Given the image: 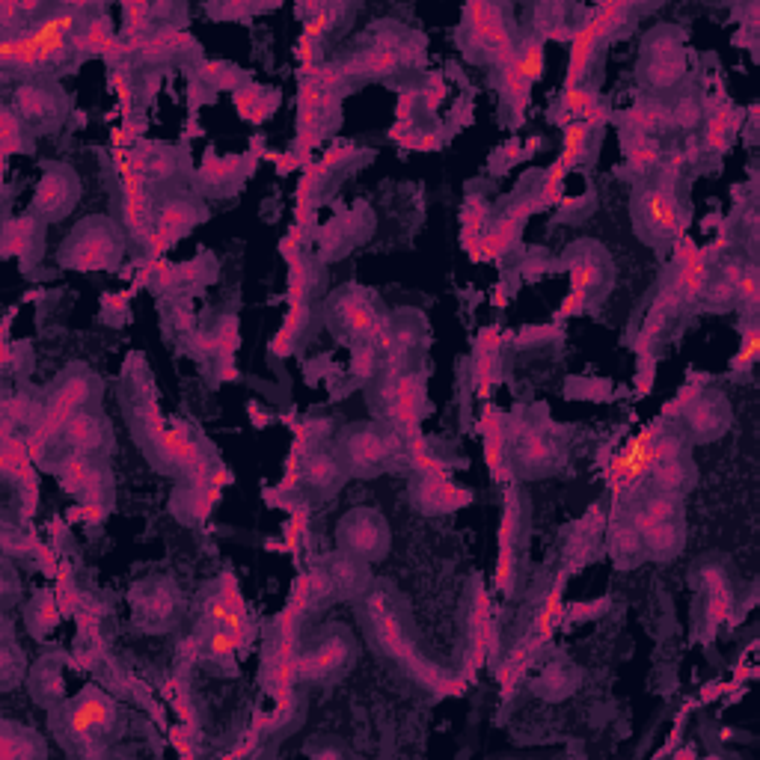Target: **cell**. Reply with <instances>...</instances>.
Masks as SVG:
<instances>
[{"label":"cell","instance_id":"2","mask_svg":"<svg viewBox=\"0 0 760 760\" xmlns=\"http://www.w3.org/2000/svg\"><path fill=\"white\" fill-rule=\"evenodd\" d=\"M366 615H369V627H372L375 645H378L389 660L404 665L419 683H425V686H431V689H443V692L461 695V686H464V683H446L434 665L425 663V660L416 654L410 636L404 633V621L398 618V612L392 609V603L386 600L383 591H372V594H369V600H366Z\"/></svg>","mask_w":760,"mask_h":760},{"label":"cell","instance_id":"13","mask_svg":"<svg viewBox=\"0 0 760 760\" xmlns=\"http://www.w3.org/2000/svg\"><path fill=\"white\" fill-rule=\"evenodd\" d=\"M511 461L526 478H538L556 470L559 449L556 443L535 425H517L511 440Z\"/></svg>","mask_w":760,"mask_h":760},{"label":"cell","instance_id":"43","mask_svg":"<svg viewBox=\"0 0 760 760\" xmlns=\"http://www.w3.org/2000/svg\"><path fill=\"white\" fill-rule=\"evenodd\" d=\"M588 149H591V125H585V122H579V119H573L565 125V149H562V158H559V164L570 170V167H576L585 155H588Z\"/></svg>","mask_w":760,"mask_h":760},{"label":"cell","instance_id":"55","mask_svg":"<svg viewBox=\"0 0 760 760\" xmlns=\"http://www.w3.org/2000/svg\"><path fill=\"white\" fill-rule=\"evenodd\" d=\"M351 369H354L357 378H372L375 369H378V351H375V345H357Z\"/></svg>","mask_w":760,"mask_h":760},{"label":"cell","instance_id":"14","mask_svg":"<svg viewBox=\"0 0 760 760\" xmlns=\"http://www.w3.org/2000/svg\"><path fill=\"white\" fill-rule=\"evenodd\" d=\"M202 205L190 196H182V193H173L161 202L158 214H155V232L149 238L152 250L161 253L167 250V244L179 241L185 232H190L199 220H202Z\"/></svg>","mask_w":760,"mask_h":760},{"label":"cell","instance_id":"54","mask_svg":"<svg viewBox=\"0 0 760 760\" xmlns=\"http://www.w3.org/2000/svg\"><path fill=\"white\" fill-rule=\"evenodd\" d=\"M680 455H683V434H674V431L657 434V440H654V464L680 458Z\"/></svg>","mask_w":760,"mask_h":760},{"label":"cell","instance_id":"10","mask_svg":"<svg viewBox=\"0 0 760 760\" xmlns=\"http://www.w3.org/2000/svg\"><path fill=\"white\" fill-rule=\"evenodd\" d=\"M354 660V645L345 630H327L315 645L297 654V680H333Z\"/></svg>","mask_w":760,"mask_h":760},{"label":"cell","instance_id":"7","mask_svg":"<svg viewBox=\"0 0 760 760\" xmlns=\"http://www.w3.org/2000/svg\"><path fill=\"white\" fill-rule=\"evenodd\" d=\"M464 48L473 60L493 66H508L514 57V39L508 33L502 6L493 3H470L464 9Z\"/></svg>","mask_w":760,"mask_h":760},{"label":"cell","instance_id":"20","mask_svg":"<svg viewBox=\"0 0 760 760\" xmlns=\"http://www.w3.org/2000/svg\"><path fill=\"white\" fill-rule=\"evenodd\" d=\"M392 440L383 437L380 431L369 428V425H360V428H351L345 431L342 437V458L351 470H375L380 467L389 455H392Z\"/></svg>","mask_w":760,"mask_h":760},{"label":"cell","instance_id":"30","mask_svg":"<svg viewBox=\"0 0 760 760\" xmlns=\"http://www.w3.org/2000/svg\"><path fill=\"white\" fill-rule=\"evenodd\" d=\"M704 579H707V591H710L707 621H710V630L716 633V627L734 615V594H731V585H728V579L722 576L719 568L704 570Z\"/></svg>","mask_w":760,"mask_h":760},{"label":"cell","instance_id":"56","mask_svg":"<svg viewBox=\"0 0 760 760\" xmlns=\"http://www.w3.org/2000/svg\"><path fill=\"white\" fill-rule=\"evenodd\" d=\"M496 588L511 591L514 588V547H499V562H496Z\"/></svg>","mask_w":760,"mask_h":760},{"label":"cell","instance_id":"50","mask_svg":"<svg viewBox=\"0 0 760 760\" xmlns=\"http://www.w3.org/2000/svg\"><path fill=\"white\" fill-rule=\"evenodd\" d=\"M122 12H125V33L134 36V39H143L140 33L152 24L155 9L149 3H125Z\"/></svg>","mask_w":760,"mask_h":760},{"label":"cell","instance_id":"48","mask_svg":"<svg viewBox=\"0 0 760 760\" xmlns=\"http://www.w3.org/2000/svg\"><path fill=\"white\" fill-rule=\"evenodd\" d=\"M18 680H24V654L15 648L12 639H6L3 654H0V683L3 689H12Z\"/></svg>","mask_w":760,"mask_h":760},{"label":"cell","instance_id":"6","mask_svg":"<svg viewBox=\"0 0 760 760\" xmlns=\"http://www.w3.org/2000/svg\"><path fill=\"white\" fill-rule=\"evenodd\" d=\"M327 318L342 336L354 339L357 345H375L378 348L380 339L389 330V321L383 318V312L372 300V294L357 288V285H345L330 297Z\"/></svg>","mask_w":760,"mask_h":760},{"label":"cell","instance_id":"15","mask_svg":"<svg viewBox=\"0 0 760 760\" xmlns=\"http://www.w3.org/2000/svg\"><path fill=\"white\" fill-rule=\"evenodd\" d=\"M683 419H686V434H692V440H698V443H707V440H716L728 431L731 404L722 392H701L683 410Z\"/></svg>","mask_w":760,"mask_h":760},{"label":"cell","instance_id":"60","mask_svg":"<svg viewBox=\"0 0 760 760\" xmlns=\"http://www.w3.org/2000/svg\"><path fill=\"white\" fill-rule=\"evenodd\" d=\"M562 330L559 327H532V330H523L520 336H517V342L520 345H538V342H547V339H553V336H559Z\"/></svg>","mask_w":760,"mask_h":760},{"label":"cell","instance_id":"37","mask_svg":"<svg viewBox=\"0 0 760 760\" xmlns=\"http://www.w3.org/2000/svg\"><path fill=\"white\" fill-rule=\"evenodd\" d=\"M636 511H642L645 517L657 520V523H674V520H683V502L677 493H668V490H651L645 493L636 505Z\"/></svg>","mask_w":760,"mask_h":760},{"label":"cell","instance_id":"23","mask_svg":"<svg viewBox=\"0 0 760 760\" xmlns=\"http://www.w3.org/2000/svg\"><path fill=\"white\" fill-rule=\"evenodd\" d=\"M630 523L639 529L642 541H645V556L651 559H674L680 550H683V541H686V529H683V520H674V523H657L651 517H645L642 511H630Z\"/></svg>","mask_w":760,"mask_h":760},{"label":"cell","instance_id":"53","mask_svg":"<svg viewBox=\"0 0 760 760\" xmlns=\"http://www.w3.org/2000/svg\"><path fill=\"white\" fill-rule=\"evenodd\" d=\"M737 300H743L749 306V312H755L760 303V274L755 265H746L743 280L737 285Z\"/></svg>","mask_w":760,"mask_h":760},{"label":"cell","instance_id":"36","mask_svg":"<svg viewBox=\"0 0 760 760\" xmlns=\"http://www.w3.org/2000/svg\"><path fill=\"white\" fill-rule=\"evenodd\" d=\"M624 122H627L630 134L651 137L654 131L671 125V116H668V107H663V104H657V101H642V104H636V107H630V110L624 113Z\"/></svg>","mask_w":760,"mask_h":760},{"label":"cell","instance_id":"17","mask_svg":"<svg viewBox=\"0 0 760 760\" xmlns=\"http://www.w3.org/2000/svg\"><path fill=\"white\" fill-rule=\"evenodd\" d=\"M137 621L146 630H167L179 615V594L167 579H152L143 585V594H134Z\"/></svg>","mask_w":760,"mask_h":760},{"label":"cell","instance_id":"47","mask_svg":"<svg viewBox=\"0 0 760 760\" xmlns=\"http://www.w3.org/2000/svg\"><path fill=\"white\" fill-rule=\"evenodd\" d=\"M760 357V327L755 318H749L746 324H743V342H740V351H737V357H734V363H731V369L734 372H749L755 363H758Z\"/></svg>","mask_w":760,"mask_h":760},{"label":"cell","instance_id":"34","mask_svg":"<svg viewBox=\"0 0 760 760\" xmlns=\"http://www.w3.org/2000/svg\"><path fill=\"white\" fill-rule=\"evenodd\" d=\"M327 573H330L336 591H348V594H360V591L366 588V582H369L366 562L357 559V556H348V553L336 556V559L330 562Z\"/></svg>","mask_w":760,"mask_h":760},{"label":"cell","instance_id":"26","mask_svg":"<svg viewBox=\"0 0 760 760\" xmlns=\"http://www.w3.org/2000/svg\"><path fill=\"white\" fill-rule=\"evenodd\" d=\"M300 478L309 490L315 493H330L345 481V461L336 458L333 452H312L303 461Z\"/></svg>","mask_w":760,"mask_h":760},{"label":"cell","instance_id":"51","mask_svg":"<svg viewBox=\"0 0 760 760\" xmlns=\"http://www.w3.org/2000/svg\"><path fill=\"white\" fill-rule=\"evenodd\" d=\"M517 520H520L517 496H514V490H508V496H505V514H502V523H499V547H511L514 544Z\"/></svg>","mask_w":760,"mask_h":760},{"label":"cell","instance_id":"40","mask_svg":"<svg viewBox=\"0 0 760 760\" xmlns=\"http://www.w3.org/2000/svg\"><path fill=\"white\" fill-rule=\"evenodd\" d=\"M250 161L247 158H226V161H211L208 158V164L202 167V173H199V179H202V185H208V188H229V185H235L238 182V176L241 173H247L250 167H247Z\"/></svg>","mask_w":760,"mask_h":760},{"label":"cell","instance_id":"38","mask_svg":"<svg viewBox=\"0 0 760 760\" xmlns=\"http://www.w3.org/2000/svg\"><path fill=\"white\" fill-rule=\"evenodd\" d=\"M60 612H63L60 600L54 594H48V591H39L30 600V606H27V627H30V633L33 636H48L57 627Z\"/></svg>","mask_w":760,"mask_h":760},{"label":"cell","instance_id":"33","mask_svg":"<svg viewBox=\"0 0 760 760\" xmlns=\"http://www.w3.org/2000/svg\"><path fill=\"white\" fill-rule=\"evenodd\" d=\"M624 155H627V167L639 176H648L651 170H657L663 164V149L654 137H642V134H630L624 143Z\"/></svg>","mask_w":760,"mask_h":760},{"label":"cell","instance_id":"9","mask_svg":"<svg viewBox=\"0 0 760 760\" xmlns=\"http://www.w3.org/2000/svg\"><path fill=\"white\" fill-rule=\"evenodd\" d=\"M339 547L348 556L363 562H378L389 550V526L386 517L375 508H354L339 523Z\"/></svg>","mask_w":760,"mask_h":760},{"label":"cell","instance_id":"25","mask_svg":"<svg viewBox=\"0 0 760 760\" xmlns=\"http://www.w3.org/2000/svg\"><path fill=\"white\" fill-rule=\"evenodd\" d=\"M66 443L72 446V452H81V455H95L107 446V422L98 416V413H90V410H78L69 425H66Z\"/></svg>","mask_w":760,"mask_h":760},{"label":"cell","instance_id":"12","mask_svg":"<svg viewBox=\"0 0 760 760\" xmlns=\"http://www.w3.org/2000/svg\"><path fill=\"white\" fill-rule=\"evenodd\" d=\"M660 428L651 425L648 431L636 434L609 464L606 470V481L615 493H624V490H633L645 475H651L654 470V440H657Z\"/></svg>","mask_w":760,"mask_h":760},{"label":"cell","instance_id":"3","mask_svg":"<svg viewBox=\"0 0 760 760\" xmlns=\"http://www.w3.org/2000/svg\"><path fill=\"white\" fill-rule=\"evenodd\" d=\"M633 220H636V232L651 247H665L686 238V226H689V214L674 193V182L660 173L657 179L636 185Z\"/></svg>","mask_w":760,"mask_h":760},{"label":"cell","instance_id":"52","mask_svg":"<svg viewBox=\"0 0 760 760\" xmlns=\"http://www.w3.org/2000/svg\"><path fill=\"white\" fill-rule=\"evenodd\" d=\"M668 116H671V125H680V128H695L704 116H701V107L695 98H680L674 107H668Z\"/></svg>","mask_w":760,"mask_h":760},{"label":"cell","instance_id":"39","mask_svg":"<svg viewBox=\"0 0 760 760\" xmlns=\"http://www.w3.org/2000/svg\"><path fill=\"white\" fill-rule=\"evenodd\" d=\"M609 550H612V556L621 565H633V562H639L645 556V541H642L639 529L627 520V523L612 526V532H609Z\"/></svg>","mask_w":760,"mask_h":760},{"label":"cell","instance_id":"49","mask_svg":"<svg viewBox=\"0 0 760 760\" xmlns=\"http://www.w3.org/2000/svg\"><path fill=\"white\" fill-rule=\"evenodd\" d=\"M176 167H179L176 152H164L161 149L152 158L143 155V176H146V182H164V179H170L176 173Z\"/></svg>","mask_w":760,"mask_h":760},{"label":"cell","instance_id":"8","mask_svg":"<svg viewBox=\"0 0 760 760\" xmlns=\"http://www.w3.org/2000/svg\"><path fill=\"white\" fill-rule=\"evenodd\" d=\"M12 110L18 113L24 128L45 134V131H54L66 122L69 98L54 81L30 78L12 95Z\"/></svg>","mask_w":760,"mask_h":760},{"label":"cell","instance_id":"58","mask_svg":"<svg viewBox=\"0 0 760 760\" xmlns=\"http://www.w3.org/2000/svg\"><path fill=\"white\" fill-rule=\"evenodd\" d=\"M698 395H701V389H698V386H683V389H680V395H677V398L665 407L663 413L665 416H683V410H686V407H689Z\"/></svg>","mask_w":760,"mask_h":760},{"label":"cell","instance_id":"32","mask_svg":"<svg viewBox=\"0 0 760 760\" xmlns=\"http://www.w3.org/2000/svg\"><path fill=\"white\" fill-rule=\"evenodd\" d=\"M526 84H535L544 75V39L541 36H526L523 42L514 45V57L508 63Z\"/></svg>","mask_w":760,"mask_h":760},{"label":"cell","instance_id":"35","mask_svg":"<svg viewBox=\"0 0 760 760\" xmlns=\"http://www.w3.org/2000/svg\"><path fill=\"white\" fill-rule=\"evenodd\" d=\"M740 128V113L731 104L716 107L707 116V131H704V149L710 152H722L728 146V140L734 137V131Z\"/></svg>","mask_w":760,"mask_h":760},{"label":"cell","instance_id":"11","mask_svg":"<svg viewBox=\"0 0 760 760\" xmlns=\"http://www.w3.org/2000/svg\"><path fill=\"white\" fill-rule=\"evenodd\" d=\"M78 199H81L78 173L66 164H48L33 193V214L42 220H60L72 214Z\"/></svg>","mask_w":760,"mask_h":760},{"label":"cell","instance_id":"22","mask_svg":"<svg viewBox=\"0 0 760 760\" xmlns=\"http://www.w3.org/2000/svg\"><path fill=\"white\" fill-rule=\"evenodd\" d=\"M470 499L473 493L452 484L446 475H419V481L413 484V502L425 514H449L464 508Z\"/></svg>","mask_w":760,"mask_h":760},{"label":"cell","instance_id":"46","mask_svg":"<svg viewBox=\"0 0 760 760\" xmlns=\"http://www.w3.org/2000/svg\"><path fill=\"white\" fill-rule=\"evenodd\" d=\"M499 78H502V93H505V101L511 104V113H514V122H520L523 110H526V101H529V87L511 66H502L499 69Z\"/></svg>","mask_w":760,"mask_h":760},{"label":"cell","instance_id":"1","mask_svg":"<svg viewBox=\"0 0 760 760\" xmlns=\"http://www.w3.org/2000/svg\"><path fill=\"white\" fill-rule=\"evenodd\" d=\"M116 722H119L116 701L107 692L87 686L75 701H69L57 713L54 731H57V737L63 740V746L69 752L98 758V755L107 752V740H110Z\"/></svg>","mask_w":760,"mask_h":760},{"label":"cell","instance_id":"45","mask_svg":"<svg viewBox=\"0 0 760 760\" xmlns=\"http://www.w3.org/2000/svg\"><path fill=\"white\" fill-rule=\"evenodd\" d=\"M654 487L657 490H668V493H677L686 481H689V464L683 461V455L680 458H671V461H660V464H654Z\"/></svg>","mask_w":760,"mask_h":760},{"label":"cell","instance_id":"28","mask_svg":"<svg viewBox=\"0 0 760 760\" xmlns=\"http://www.w3.org/2000/svg\"><path fill=\"white\" fill-rule=\"evenodd\" d=\"M0 755H3V760L39 758L42 755V740L33 731H27V728L6 719L0 725Z\"/></svg>","mask_w":760,"mask_h":760},{"label":"cell","instance_id":"24","mask_svg":"<svg viewBox=\"0 0 760 760\" xmlns=\"http://www.w3.org/2000/svg\"><path fill=\"white\" fill-rule=\"evenodd\" d=\"M481 434H484V458L487 470L496 481H508V461H505V446H508V422L499 410H487L481 419Z\"/></svg>","mask_w":760,"mask_h":760},{"label":"cell","instance_id":"18","mask_svg":"<svg viewBox=\"0 0 760 760\" xmlns=\"http://www.w3.org/2000/svg\"><path fill=\"white\" fill-rule=\"evenodd\" d=\"M401 63H404V42L395 36H380L372 48H363L360 54L345 60L342 72L357 78H389L398 72Z\"/></svg>","mask_w":760,"mask_h":760},{"label":"cell","instance_id":"42","mask_svg":"<svg viewBox=\"0 0 760 760\" xmlns=\"http://www.w3.org/2000/svg\"><path fill=\"white\" fill-rule=\"evenodd\" d=\"M30 149L33 146L24 140V122L18 119L12 104H6L0 110V152H3V158L18 155V152H30Z\"/></svg>","mask_w":760,"mask_h":760},{"label":"cell","instance_id":"44","mask_svg":"<svg viewBox=\"0 0 760 760\" xmlns=\"http://www.w3.org/2000/svg\"><path fill=\"white\" fill-rule=\"evenodd\" d=\"M247 639V633H241V630H232V627H214V630H208V636H205V654L211 657V660H229L238 648H241V642Z\"/></svg>","mask_w":760,"mask_h":760},{"label":"cell","instance_id":"41","mask_svg":"<svg viewBox=\"0 0 760 760\" xmlns=\"http://www.w3.org/2000/svg\"><path fill=\"white\" fill-rule=\"evenodd\" d=\"M600 104V98L597 93L591 90V87H585V84H579V87H573V90H565L562 93V101H559V122L562 125H568L573 119H579V122H585L588 119V113L594 110Z\"/></svg>","mask_w":760,"mask_h":760},{"label":"cell","instance_id":"21","mask_svg":"<svg viewBox=\"0 0 760 760\" xmlns=\"http://www.w3.org/2000/svg\"><path fill=\"white\" fill-rule=\"evenodd\" d=\"M54 473H57L60 484H63L69 493L81 496L87 505H101V502H104V496H107L104 475L95 470L90 455L72 452V455H66V458L54 467Z\"/></svg>","mask_w":760,"mask_h":760},{"label":"cell","instance_id":"59","mask_svg":"<svg viewBox=\"0 0 760 760\" xmlns=\"http://www.w3.org/2000/svg\"><path fill=\"white\" fill-rule=\"evenodd\" d=\"M606 606H609V600H600V603H576V606L565 609V618H573V621H585V618H594V615H600Z\"/></svg>","mask_w":760,"mask_h":760},{"label":"cell","instance_id":"57","mask_svg":"<svg viewBox=\"0 0 760 760\" xmlns=\"http://www.w3.org/2000/svg\"><path fill=\"white\" fill-rule=\"evenodd\" d=\"M3 413H6V425H12V422L24 425V422L30 419V413H33V401L21 392V395L9 398V401L3 404Z\"/></svg>","mask_w":760,"mask_h":760},{"label":"cell","instance_id":"19","mask_svg":"<svg viewBox=\"0 0 760 760\" xmlns=\"http://www.w3.org/2000/svg\"><path fill=\"white\" fill-rule=\"evenodd\" d=\"M386 407H389V416L395 419V425L407 434V440L413 437H422L419 434V413H422V378L416 375H398L392 380V386L386 389Z\"/></svg>","mask_w":760,"mask_h":760},{"label":"cell","instance_id":"29","mask_svg":"<svg viewBox=\"0 0 760 760\" xmlns=\"http://www.w3.org/2000/svg\"><path fill=\"white\" fill-rule=\"evenodd\" d=\"M39 244V220L36 214H24L18 220H9L3 229V253L30 259V250Z\"/></svg>","mask_w":760,"mask_h":760},{"label":"cell","instance_id":"5","mask_svg":"<svg viewBox=\"0 0 760 760\" xmlns=\"http://www.w3.org/2000/svg\"><path fill=\"white\" fill-rule=\"evenodd\" d=\"M568 274H570V294L559 309V318L565 315H579L591 303L603 300V294L612 288L615 268L609 253L600 244H576L568 253Z\"/></svg>","mask_w":760,"mask_h":760},{"label":"cell","instance_id":"31","mask_svg":"<svg viewBox=\"0 0 760 760\" xmlns=\"http://www.w3.org/2000/svg\"><path fill=\"white\" fill-rule=\"evenodd\" d=\"M523 232V223L502 214L484 235H481V259H502L520 238Z\"/></svg>","mask_w":760,"mask_h":760},{"label":"cell","instance_id":"16","mask_svg":"<svg viewBox=\"0 0 760 760\" xmlns=\"http://www.w3.org/2000/svg\"><path fill=\"white\" fill-rule=\"evenodd\" d=\"M689 78V60L686 51H668V54H645L639 60V84L651 95L677 93Z\"/></svg>","mask_w":760,"mask_h":760},{"label":"cell","instance_id":"4","mask_svg":"<svg viewBox=\"0 0 760 760\" xmlns=\"http://www.w3.org/2000/svg\"><path fill=\"white\" fill-rule=\"evenodd\" d=\"M125 253V241L119 226L110 217H87L81 220L66 241L60 244L57 262L72 271H116Z\"/></svg>","mask_w":760,"mask_h":760},{"label":"cell","instance_id":"27","mask_svg":"<svg viewBox=\"0 0 760 760\" xmlns=\"http://www.w3.org/2000/svg\"><path fill=\"white\" fill-rule=\"evenodd\" d=\"M562 591H565V576H559V582L553 585V591H550V597H547L544 609H541V612H538V618H535L532 642L526 645V648H529V654H535L541 645H547V642L553 639L556 627L565 621V603H562Z\"/></svg>","mask_w":760,"mask_h":760}]
</instances>
